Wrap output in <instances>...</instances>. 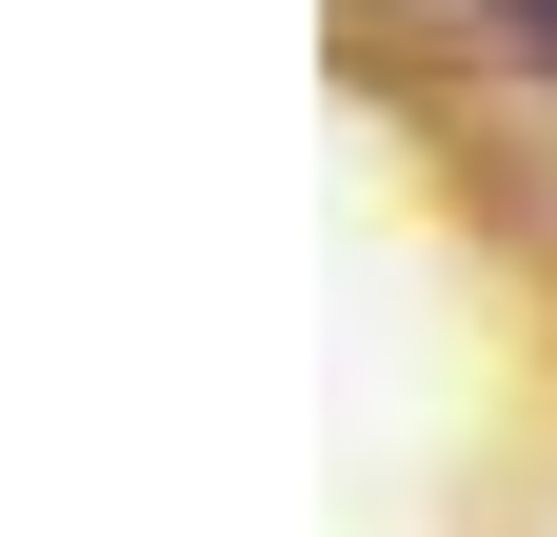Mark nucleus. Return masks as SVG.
Instances as JSON below:
<instances>
[{
	"label": "nucleus",
	"instance_id": "f257e3e1",
	"mask_svg": "<svg viewBox=\"0 0 557 537\" xmlns=\"http://www.w3.org/2000/svg\"><path fill=\"white\" fill-rule=\"evenodd\" d=\"M518 21H537V40H557V0H518Z\"/></svg>",
	"mask_w": 557,
	"mask_h": 537
}]
</instances>
